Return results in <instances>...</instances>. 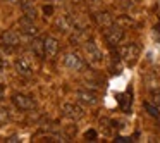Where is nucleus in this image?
I'll return each instance as SVG.
<instances>
[{"label": "nucleus", "mask_w": 160, "mask_h": 143, "mask_svg": "<svg viewBox=\"0 0 160 143\" xmlns=\"http://www.w3.org/2000/svg\"><path fill=\"white\" fill-rule=\"evenodd\" d=\"M62 62H64V66H66L67 69H71V71L83 69V59H81V55H79V54H76V52L66 54Z\"/></svg>", "instance_id": "423d86ee"}, {"label": "nucleus", "mask_w": 160, "mask_h": 143, "mask_svg": "<svg viewBox=\"0 0 160 143\" xmlns=\"http://www.w3.org/2000/svg\"><path fill=\"white\" fill-rule=\"evenodd\" d=\"M31 50L33 54H35L36 57H45V43H43V40L40 38H35L31 42Z\"/></svg>", "instance_id": "dca6fc26"}, {"label": "nucleus", "mask_w": 160, "mask_h": 143, "mask_svg": "<svg viewBox=\"0 0 160 143\" xmlns=\"http://www.w3.org/2000/svg\"><path fill=\"white\" fill-rule=\"evenodd\" d=\"M62 112L66 117L72 119V121H78V119H81L84 115V109L78 104H64Z\"/></svg>", "instance_id": "6e6552de"}, {"label": "nucleus", "mask_w": 160, "mask_h": 143, "mask_svg": "<svg viewBox=\"0 0 160 143\" xmlns=\"http://www.w3.org/2000/svg\"><path fill=\"white\" fill-rule=\"evenodd\" d=\"M5 2H9V4H19L21 0H5Z\"/></svg>", "instance_id": "393cba45"}, {"label": "nucleus", "mask_w": 160, "mask_h": 143, "mask_svg": "<svg viewBox=\"0 0 160 143\" xmlns=\"http://www.w3.org/2000/svg\"><path fill=\"white\" fill-rule=\"evenodd\" d=\"M0 40L5 47H18L21 45V35H19L16 29H5L2 35H0Z\"/></svg>", "instance_id": "0eeeda50"}, {"label": "nucleus", "mask_w": 160, "mask_h": 143, "mask_svg": "<svg viewBox=\"0 0 160 143\" xmlns=\"http://www.w3.org/2000/svg\"><path fill=\"white\" fill-rule=\"evenodd\" d=\"M83 49H84V54H86L88 60H90L91 64H102V62H103V54H102V50L98 49L91 40L84 42Z\"/></svg>", "instance_id": "7ed1b4c3"}, {"label": "nucleus", "mask_w": 160, "mask_h": 143, "mask_svg": "<svg viewBox=\"0 0 160 143\" xmlns=\"http://www.w3.org/2000/svg\"><path fill=\"white\" fill-rule=\"evenodd\" d=\"M19 28H21L22 33L28 35V36H36L38 35V28H36V24L33 23V19L26 18V16L19 19Z\"/></svg>", "instance_id": "9d476101"}, {"label": "nucleus", "mask_w": 160, "mask_h": 143, "mask_svg": "<svg viewBox=\"0 0 160 143\" xmlns=\"http://www.w3.org/2000/svg\"><path fill=\"white\" fill-rule=\"evenodd\" d=\"M105 40L110 47H117L124 40V28L121 24H112L110 28L105 29Z\"/></svg>", "instance_id": "f03ea898"}, {"label": "nucleus", "mask_w": 160, "mask_h": 143, "mask_svg": "<svg viewBox=\"0 0 160 143\" xmlns=\"http://www.w3.org/2000/svg\"><path fill=\"white\" fill-rule=\"evenodd\" d=\"M71 42H72L74 45H78V43H84V42H88V35H86V31H84V29H78L76 35L71 36Z\"/></svg>", "instance_id": "f3484780"}, {"label": "nucleus", "mask_w": 160, "mask_h": 143, "mask_svg": "<svg viewBox=\"0 0 160 143\" xmlns=\"http://www.w3.org/2000/svg\"><path fill=\"white\" fill-rule=\"evenodd\" d=\"M143 107H145V110L148 112L152 117H160V112H158V109H157V105L150 104V102H145V104H143Z\"/></svg>", "instance_id": "a211bd4d"}, {"label": "nucleus", "mask_w": 160, "mask_h": 143, "mask_svg": "<svg viewBox=\"0 0 160 143\" xmlns=\"http://www.w3.org/2000/svg\"><path fill=\"white\" fill-rule=\"evenodd\" d=\"M121 57L126 60L128 64H134L136 60H138L139 57V52H141V49H139L138 43L131 42V43H124V45H121Z\"/></svg>", "instance_id": "f257e3e1"}, {"label": "nucleus", "mask_w": 160, "mask_h": 143, "mask_svg": "<svg viewBox=\"0 0 160 143\" xmlns=\"http://www.w3.org/2000/svg\"><path fill=\"white\" fill-rule=\"evenodd\" d=\"M84 138L90 140V141H95V140H97V131H95V129H88V131L84 133Z\"/></svg>", "instance_id": "aec40b11"}, {"label": "nucleus", "mask_w": 160, "mask_h": 143, "mask_svg": "<svg viewBox=\"0 0 160 143\" xmlns=\"http://www.w3.org/2000/svg\"><path fill=\"white\" fill-rule=\"evenodd\" d=\"M55 26H57L59 31L69 33V31H72V19H71L67 14H62V16H59V18L55 19Z\"/></svg>", "instance_id": "9b49d317"}, {"label": "nucleus", "mask_w": 160, "mask_h": 143, "mask_svg": "<svg viewBox=\"0 0 160 143\" xmlns=\"http://www.w3.org/2000/svg\"><path fill=\"white\" fill-rule=\"evenodd\" d=\"M43 43H45V57L47 59H53L59 54V42L53 36H47L43 40Z\"/></svg>", "instance_id": "1a4fd4ad"}, {"label": "nucleus", "mask_w": 160, "mask_h": 143, "mask_svg": "<svg viewBox=\"0 0 160 143\" xmlns=\"http://www.w3.org/2000/svg\"><path fill=\"white\" fill-rule=\"evenodd\" d=\"M43 11H45V14H52V7H45Z\"/></svg>", "instance_id": "b1692460"}, {"label": "nucleus", "mask_w": 160, "mask_h": 143, "mask_svg": "<svg viewBox=\"0 0 160 143\" xmlns=\"http://www.w3.org/2000/svg\"><path fill=\"white\" fill-rule=\"evenodd\" d=\"M2 95H4V84L0 83V97H2Z\"/></svg>", "instance_id": "a878e982"}, {"label": "nucleus", "mask_w": 160, "mask_h": 143, "mask_svg": "<svg viewBox=\"0 0 160 143\" xmlns=\"http://www.w3.org/2000/svg\"><path fill=\"white\" fill-rule=\"evenodd\" d=\"M152 98L155 102V105H160V91H152Z\"/></svg>", "instance_id": "412c9836"}, {"label": "nucleus", "mask_w": 160, "mask_h": 143, "mask_svg": "<svg viewBox=\"0 0 160 143\" xmlns=\"http://www.w3.org/2000/svg\"><path fill=\"white\" fill-rule=\"evenodd\" d=\"M88 2H90V5H91V7H100L103 0H88Z\"/></svg>", "instance_id": "4be33fe9"}, {"label": "nucleus", "mask_w": 160, "mask_h": 143, "mask_svg": "<svg viewBox=\"0 0 160 143\" xmlns=\"http://www.w3.org/2000/svg\"><path fill=\"white\" fill-rule=\"evenodd\" d=\"M7 141H19V138H18V136H11V138H9Z\"/></svg>", "instance_id": "5701e85b"}, {"label": "nucleus", "mask_w": 160, "mask_h": 143, "mask_svg": "<svg viewBox=\"0 0 160 143\" xmlns=\"http://www.w3.org/2000/svg\"><path fill=\"white\" fill-rule=\"evenodd\" d=\"M21 9H22V12H24L26 18H29V19H33V21H35L36 9H35V5H33L29 0H22V2H21Z\"/></svg>", "instance_id": "2eb2a0df"}, {"label": "nucleus", "mask_w": 160, "mask_h": 143, "mask_svg": "<svg viewBox=\"0 0 160 143\" xmlns=\"http://www.w3.org/2000/svg\"><path fill=\"white\" fill-rule=\"evenodd\" d=\"M12 104H14L19 110H33V109L36 107L35 100H33L31 97H28V95H24V93H16L14 97H12Z\"/></svg>", "instance_id": "39448f33"}, {"label": "nucleus", "mask_w": 160, "mask_h": 143, "mask_svg": "<svg viewBox=\"0 0 160 143\" xmlns=\"http://www.w3.org/2000/svg\"><path fill=\"white\" fill-rule=\"evenodd\" d=\"M76 98H78V102H81V104H84V105H97L98 104L97 95L91 93V91L81 90V91H78V93H76Z\"/></svg>", "instance_id": "f8f14e48"}, {"label": "nucleus", "mask_w": 160, "mask_h": 143, "mask_svg": "<svg viewBox=\"0 0 160 143\" xmlns=\"http://www.w3.org/2000/svg\"><path fill=\"white\" fill-rule=\"evenodd\" d=\"M14 67H16V71H18V74H21V76H24V78H29V76L35 74V66H33V62L28 57H19L14 62Z\"/></svg>", "instance_id": "20e7f679"}, {"label": "nucleus", "mask_w": 160, "mask_h": 143, "mask_svg": "<svg viewBox=\"0 0 160 143\" xmlns=\"http://www.w3.org/2000/svg\"><path fill=\"white\" fill-rule=\"evenodd\" d=\"M95 21H97V24L100 26L102 29H107L114 24V21H112L108 12H97V14H95Z\"/></svg>", "instance_id": "ddd939ff"}, {"label": "nucleus", "mask_w": 160, "mask_h": 143, "mask_svg": "<svg viewBox=\"0 0 160 143\" xmlns=\"http://www.w3.org/2000/svg\"><path fill=\"white\" fill-rule=\"evenodd\" d=\"M4 69V60H2V57H0V71Z\"/></svg>", "instance_id": "bb28decb"}, {"label": "nucleus", "mask_w": 160, "mask_h": 143, "mask_svg": "<svg viewBox=\"0 0 160 143\" xmlns=\"http://www.w3.org/2000/svg\"><path fill=\"white\" fill-rule=\"evenodd\" d=\"M11 119V115H9L7 110H4V109H0V124H5V122Z\"/></svg>", "instance_id": "6ab92c4d"}, {"label": "nucleus", "mask_w": 160, "mask_h": 143, "mask_svg": "<svg viewBox=\"0 0 160 143\" xmlns=\"http://www.w3.org/2000/svg\"><path fill=\"white\" fill-rule=\"evenodd\" d=\"M131 104H132V93H131V90H128L126 93H122L119 97V105H121L122 112L129 114L131 112Z\"/></svg>", "instance_id": "4468645a"}]
</instances>
